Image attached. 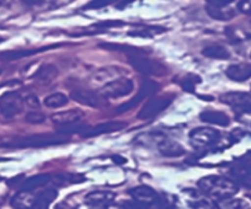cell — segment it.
I'll return each mask as SVG.
<instances>
[{"instance_id":"1","label":"cell","mask_w":251,"mask_h":209,"mask_svg":"<svg viewBox=\"0 0 251 209\" xmlns=\"http://www.w3.org/2000/svg\"><path fill=\"white\" fill-rule=\"evenodd\" d=\"M199 187L202 193L218 202L226 201L238 192L235 182L222 176L203 177L199 181Z\"/></svg>"},{"instance_id":"2","label":"cell","mask_w":251,"mask_h":209,"mask_svg":"<svg viewBox=\"0 0 251 209\" xmlns=\"http://www.w3.org/2000/svg\"><path fill=\"white\" fill-rule=\"evenodd\" d=\"M68 140L64 134H35V136L20 137L14 138L11 140L1 143L0 146L14 149H26V148H46V146L59 145Z\"/></svg>"},{"instance_id":"3","label":"cell","mask_w":251,"mask_h":209,"mask_svg":"<svg viewBox=\"0 0 251 209\" xmlns=\"http://www.w3.org/2000/svg\"><path fill=\"white\" fill-rule=\"evenodd\" d=\"M132 201L128 203L129 209H163L161 194L156 193L148 186H138L129 189Z\"/></svg>"},{"instance_id":"4","label":"cell","mask_w":251,"mask_h":209,"mask_svg":"<svg viewBox=\"0 0 251 209\" xmlns=\"http://www.w3.org/2000/svg\"><path fill=\"white\" fill-rule=\"evenodd\" d=\"M190 143L196 149H209L221 140V133L209 127H199L190 132Z\"/></svg>"},{"instance_id":"5","label":"cell","mask_w":251,"mask_h":209,"mask_svg":"<svg viewBox=\"0 0 251 209\" xmlns=\"http://www.w3.org/2000/svg\"><path fill=\"white\" fill-rule=\"evenodd\" d=\"M24 110V98L16 91H9L0 96V115L5 119H11Z\"/></svg>"},{"instance_id":"6","label":"cell","mask_w":251,"mask_h":209,"mask_svg":"<svg viewBox=\"0 0 251 209\" xmlns=\"http://www.w3.org/2000/svg\"><path fill=\"white\" fill-rule=\"evenodd\" d=\"M128 61L137 71L144 74V75L161 76L165 73V68L161 64L146 57L144 54H142V52L128 54Z\"/></svg>"},{"instance_id":"7","label":"cell","mask_w":251,"mask_h":209,"mask_svg":"<svg viewBox=\"0 0 251 209\" xmlns=\"http://www.w3.org/2000/svg\"><path fill=\"white\" fill-rule=\"evenodd\" d=\"M173 96H156V97L149 98L148 102L142 107L138 114L139 119H151L158 116L163 111H165L173 102Z\"/></svg>"},{"instance_id":"8","label":"cell","mask_w":251,"mask_h":209,"mask_svg":"<svg viewBox=\"0 0 251 209\" xmlns=\"http://www.w3.org/2000/svg\"><path fill=\"white\" fill-rule=\"evenodd\" d=\"M158 90H159V86L156 83H154V81H151V80L143 81L141 85V89H139L138 93H137L134 97H132L129 101H127V102L120 105V106L116 109V112H117V114H125V112L131 111V110L134 109V107H136L139 102H142L144 98L148 97V96H151V95H153V93H155Z\"/></svg>"},{"instance_id":"9","label":"cell","mask_w":251,"mask_h":209,"mask_svg":"<svg viewBox=\"0 0 251 209\" xmlns=\"http://www.w3.org/2000/svg\"><path fill=\"white\" fill-rule=\"evenodd\" d=\"M134 84L129 79H117V80L110 81L101 89V93L103 97L120 98L127 96L133 91Z\"/></svg>"},{"instance_id":"10","label":"cell","mask_w":251,"mask_h":209,"mask_svg":"<svg viewBox=\"0 0 251 209\" xmlns=\"http://www.w3.org/2000/svg\"><path fill=\"white\" fill-rule=\"evenodd\" d=\"M72 98L76 102L91 107V109H102L107 106L106 97H103L100 93L91 90H75L72 93Z\"/></svg>"},{"instance_id":"11","label":"cell","mask_w":251,"mask_h":209,"mask_svg":"<svg viewBox=\"0 0 251 209\" xmlns=\"http://www.w3.org/2000/svg\"><path fill=\"white\" fill-rule=\"evenodd\" d=\"M84 117V112L79 109H73V110H68V111H62V112H57V114L53 115L50 117L52 122L54 124H57L58 127H63V126H68V124H73V123H78L80 122V119Z\"/></svg>"},{"instance_id":"12","label":"cell","mask_w":251,"mask_h":209,"mask_svg":"<svg viewBox=\"0 0 251 209\" xmlns=\"http://www.w3.org/2000/svg\"><path fill=\"white\" fill-rule=\"evenodd\" d=\"M126 122H106V123H100L98 126L89 128L88 131L84 132V137L86 138H93V137L100 136V134L112 133V132H118L126 127Z\"/></svg>"},{"instance_id":"13","label":"cell","mask_w":251,"mask_h":209,"mask_svg":"<svg viewBox=\"0 0 251 209\" xmlns=\"http://www.w3.org/2000/svg\"><path fill=\"white\" fill-rule=\"evenodd\" d=\"M200 119L203 123L217 124L221 127H226L230 123V118L228 117V115L222 111H217V110H206V111L201 112Z\"/></svg>"},{"instance_id":"14","label":"cell","mask_w":251,"mask_h":209,"mask_svg":"<svg viewBox=\"0 0 251 209\" xmlns=\"http://www.w3.org/2000/svg\"><path fill=\"white\" fill-rule=\"evenodd\" d=\"M158 150L160 151L161 155L168 156V158H177L185 154V149L177 141L171 140L169 138H164L158 143Z\"/></svg>"},{"instance_id":"15","label":"cell","mask_w":251,"mask_h":209,"mask_svg":"<svg viewBox=\"0 0 251 209\" xmlns=\"http://www.w3.org/2000/svg\"><path fill=\"white\" fill-rule=\"evenodd\" d=\"M191 193H187L186 191H183V193H186L188 196L187 201H186V208L187 209H214V206L200 192L194 191V189H190Z\"/></svg>"},{"instance_id":"16","label":"cell","mask_w":251,"mask_h":209,"mask_svg":"<svg viewBox=\"0 0 251 209\" xmlns=\"http://www.w3.org/2000/svg\"><path fill=\"white\" fill-rule=\"evenodd\" d=\"M230 175L235 182L240 184L241 186L251 189V166L246 164H240L234 166L230 170Z\"/></svg>"},{"instance_id":"17","label":"cell","mask_w":251,"mask_h":209,"mask_svg":"<svg viewBox=\"0 0 251 209\" xmlns=\"http://www.w3.org/2000/svg\"><path fill=\"white\" fill-rule=\"evenodd\" d=\"M36 197L37 193H33V191H20L11 199V207L15 209H32Z\"/></svg>"},{"instance_id":"18","label":"cell","mask_w":251,"mask_h":209,"mask_svg":"<svg viewBox=\"0 0 251 209\" xmlns=\"http://www.w3.org/2000/svg\"><path fill=\"white\" fill-rule=\"evenodd\" d=\"M50 180H52V177L48 174L35 175V176L28 177L27 180L21 182L20 191H35V189H38L41 187L46 186L47 184H50Z\"/></svg>"},{"instance_id":"19","label":"cell","mask_w":251,"mask_h":209,"mask_svg":"<svg viewBox=\"0 0 251 209\" xmlns=\"http://www.w3.org/2000/svg\"><path fill=\"white\" fill-rule=\"evenodd\" d=\"M226 76L234 81H244L251 76V66H244V64H238V66H230L226 71Z\"/></svg>"},{"instance_id":"20","label":"cell","mask_w":251,"mask_h":209,"mask_svg":"<svg viewBox=\"0 0 251 209\" xmlns=\"http://www.w3.org/2000/svg\"><path fill=\"white\" fill-rule=\"evenodd\" d=\"M113 199H115V194H113L112 192H107V191L90 192V193L85 197V202L89 206V208L100 206V204L113 201Z\"/></svg>"},{"instance_id":"21","label":"cell","mask_w":251,"mask_h":209,"mask_svg":"<svg viewBox=\"0 0 251 209\" xmlns=\"http://www.w3.org/2000/svg\"><path fill=\"white\" fill-rule=\"evenodd\" d=\"M202 54L207 58L212 59H228L230 57L229 52L226 50V48H224L223 46L219 45H213V46H207L206 48L202 49Z\"/></svg>"},{"instance_id":"22","label":"cell","mask_w":251,"mask_h":209,"mask_svg":"<svg viewBox=\"0 0 251 209\" xmlns=\"http://www.w3.org/2000/svg\"><path fill=\"white\" fill-rule=\"evenodd\" d=\"M166 28L160 27V26H141L136 30L129 31L128 35L133 37H153V36L159 35V33L165 32Z\"/></svg>"},{"instance_id":"23","label":"cell","mask_w":251,"mask_h":209,"mask_svg":"<svg viewBox=\"0 0 251 209\" xmlns=\"http://www.w3.org/2000/svg\"><path fill=\"white\" fill-rule=\"evenodd\" d=\"M43 103L48 109H59V107H63L68 103V97L63 93H54L48 95L43 100Z\"/></svg>"},{"instance_id":"24","label":"cell","mask_w":251,"mask_h":209,"mask_svg":"<svg viewBox=\"0 0 251 209\" xmlns=\"http://www.w3.org/2000/svg\"><path fill=\"white\" fill-rule=\"evenodd\" d=\"M58 76V70L55 67L50 66V64H45V66L40 67L38 70L35 73V78L45 83H50L53 79Z\"/></svg>"},{"instance_id":"25","label":"cell","mask_w":251,"mask_h":209,"mask_svg":"<svg viewBox=\"0 0 251 209\" xmlns=\"http://www.w3.org/2000/svg\"><path fill=\"white\" fill-rule=\"evenodd\" d=\"M50 47H45L42 49H23V50H8V52H3L0 53V58L5 59V61H15V59L24 58V57H28L31 54H35L40 50L48 49Z\"/></svg>"},{"instance_id":"26","label":"cell","mask_w":251,"mask_h":209,"mask_svg":"<svg viewBox=\"0 0 251 209\" xmlns=\"http://www.w3.org/2000/svg\"><path fill=\"white\" fill-rule=\"evenodd\" d=\"M201 78H200L197 74H188L185 75L180 81V85L182 88V90L187 91V93H195L196 90V86L201 83Z\"/></svg>"},{"instance_id":"27","label":"cell","mask_w":251,"mask_h":209,"mask_svg":"<svg viewBox=\"0 0 251 209\" xmlns=\"http://www.w3.org/2000/svg\"><path fill=\"white\" fill-rule=\"evenodd\" d=\"M25 121L31 124H40L46 121V116L42 114V112L31 111L25 116Z\"/></svg>"},{"instance_id":"28","label":"cell","mask_w":251,"mask_h":209,"mask_svg":"<svg viewBox=\"0 0 251 209\" xmlns=\"http://www.w3.org/2000/svg\"><path fill=\"white\" fill-rule=\"evenodd\" d=\"M116 0H93L90 1L89 4H86L84 6V9L86 10H96V9H101V8H105V6L111 5V4L115 3Z\"/></svg>"},{"instance_id":"29","label":"cell","mask_w":251,"mask_h":209,"mask_svg":"<svg viewBox=\"0 0 251 209\" xmlns=\"http://www.w3.org/2000/svg\"><path fill=\"white\" fill-rule=\"evenodd\" d=\"M90 209H129L128 207L123 206V204H118L115 203L113 201L110 202H106V203L100 204V206H96V207H91Z\"/></svg>"},{"instance_id":"30","label":"cell","mask_w":251,"mask_h":209,"mask_svg":"<svg viewBox=\"0 0 251 209\" xmlns=\"http://www.w3.org/2000/svg\"><path fill=\"white\" fill-rule=\"evenodd\" d=\"M25 102L28 107H31V109H40V100L37 98V96H27V97L25 98Z\"/></svg>"},{"instance_id":"31","label":"cell","mask_w":251,"mask_h":209,"mask_svg":"<svg viewBox=\"0 0 251 209\" xmlns=\"http://www.w3.org/2000/svg\"><path fill=\"white\" fill-rule=\"evenodd\" d=\"M209 3V5H213V6H219V8H223L226 6V4L233 1V0H207Z\"/></svg>"},{"instance_id":"32","label":"cell","mask_w":251,"mask_h":209,"mask_svg":"<svg viewBox=\"0 0 251 209\" xmlns=\"http://www.w3.org/2000/svg\"><path fill=\"white\" fill-rule=\"evenodd\" d=\"M112 160L116 163V164H118V165H122V164H125V163H126L125 158H122V156H120V155L112 156Z\"/></svg>"},{"instance_id":"33","label":"cell","mask_w":251,"mask_h":209,"mask_svg":"<svg viewBox=\"0 0 251 209\" xmlns=\"http://www.w3.org/2000/svg\"><path fill=\"white\" fill-rule=\"evenodd\" d=\"M241 159H243V164H246V165H250L251 166V153L250 154H246L245 156H243V158H241Z\"/></svg>"},{"instance_id":"34","label":"cell","mask_w":251,"mask_h":209,"mask_svg":"<svg viewBox=\"0 0 251 209\" xmlns=\"http://www.w3.org/2000/svg\"><path fill=\"white\" fill-rule=\"evenodd\" d=\"M26 4H30V5H33V4H40L42 0H24Z\"/></svg>"},{"instance_id":"35","label":"cell","mask_w":251,"mask_h":209,"mask_svg":"<svg viewBox=\"0 0 251 209\" xmlns=\"http://www.w3.org/2000/svg\"><path fill=\"white\" fill-rule=\"evenodd\" d=\"M132 1H133V0H123V3L120 4V6H121V8H123V6L128 5V4L132 3Z\"/></svg>"},{"instance_id":"36","label":"cell","mask_w":251,"mask_h":209,"mask_svg":"<svg viewBox=\"0 0 251 209\" xmlns=\"http://www.w3.org/2000/svg\"><path fill=\"white\" fill-rule=\"evenodd\" d=\"M3 1H4V0H0V4H3Z\"/></svg>"},{"instance_id":"37","label":"cell","mask_w":251,"mask_h":209,"mask_svg":"<svg viewBox=\"0 0 251 209\" xmlns=\"http://www.w3.org/2000/svg\"><path fill=\"white\" fill-rule=\"evenodd\" d=\"M35 209H46V208H35Z\"/></svg>"},{"instance_id":"38","label":"cell","mask_w":251,"mask_h":209,"mask_svg":"<svg viewBox=\"0 0 251 209\" xmlns=\"http://www.w3.org/2000/svg\"><path fill=\"white\" fill-rule=\"evenodd\" d=\"M1 41H3V38H0V42H1Z\"/></svg>"}]
</instances>
